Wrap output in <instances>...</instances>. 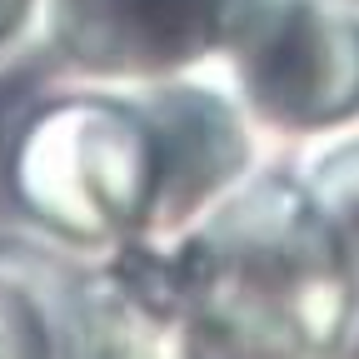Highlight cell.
Here are the masks:
<instances>
[{
	"label": "cell",
	"instance_id": "6da1fadb",
	"mask_svg": "<svg viewBox=\"0 0 359 359\" xmlns=\"http://www.w3.org/2000/svg\"><path fill=\"white\" fill-rule=\"evenodd\" d=\"M195 314L185 354L320 359L359 339V290L294 165H259L185 224Z\"/></svg>",
	"mask_w": 359,
	"mask_h": 359
},
{
	"label": "cell",
	"instance_id": "7a4b0ae2",
	"mask_svg": "<svg viewBox=\"0 0 359 359\" xmlns=\"http://www.w3.org/2000/svg\"><path fill=\"white\" fill-rule=\"evenodd\" d=\"M6 175L25 224L85 255L140 235L160 185L140 105L125 85L105 80H70L30 105Z\"/></svg>",
	"mask_w": 359,
	"mask_h": 359
},
{
	"label": "cell",
	"instance_id": "3957f363",
	"mask_svg": "<svg viewBox=\"0 0 359 359\" xmlns=\"http://www.w3.org/2000/svg\"><path fill=\"white\" fill-rule=\"evenodd\" d=\"M215 70L264 140L309 145L359 125V6L245 0Z\"/></svg>",
	"mask_w": 359,
	"mask_h": 359
},
{
	"label": "cell",
	"instance_id": "277c9868",
	"mask_svg": "<svg viewBox=\"0 0 359 359\" xmlns=\"http://www.w3.org/2000/svg\"><path fill=\"white\" fill-rule=\"evenodd\" d=\"M155 135V210L145 230L170 235L195 224L215 200H224L245 175L264 165V135L235 100L215 65L175 70L125 85Z\"/></svg>",
	"mask_w": 359,
	"mask_h": 359
},
{
	"label": "cell",
	"instance_id": "5b68a950",
	"mask_svg": "<svg viewBox=\"0 0 359 359\" xmlns=\"http://www.w3.org/2000/svg\"><path fill=\"white\" fill-rule=\"evenodd\" d=\"M245 0H45L40 50L70 80L135 85L215 65Z\"/></svg>",
	"mask_w": 359,
	"mask_h": 359
},
{
	"label": "cell",
	"instance_id": "8992f818",
	"mask_svg": "<svg viewBox=\"0 0 359 359\" xmlns=\"http://www.w3.org/2000/svg\"><path fill=\"white\" fill-rule=\"evenodd\" d=\"M0 359H130L95 255L0 230Z\"/></svg>",
	"mask_w": 359,
	"mask_h": 359
},
{
	"label": "cell",
	"instance_id": "52a82bcc",
	"mask_svg": "<svg viewBox=\"0 0 359 359\" xmlns=\"http://www.w3.org/2000/svg\"><path fill=\"white\" fill-rule=\"evenodd\" d=\"M290 165L299 175V185L309 190L320 219L330 224V235L349 264V280L359 290V125L299 145Z\"/></svg>",
	"mask_w": 359,
	"mask_h": 359
},
{
	"label": "cell",
	"instance_id": "ba28073f",
	"mask_svg": "<svg viewBox=\"0 0 359 359\" xmlns=\"http://www.w3.org/2000/svg\"><path fill=\"white\" fill-rule=\"evenodd\" d=\"M40 6L45 0H0V65L40 40Z\"/></svg>",
	"mask_w": 359,
	"mask_h": 359
},
{
	"label": "cell",
	"instance_id": "9c48e42d",
	"mask_svg": "<svg viewBox=\"0 0 359 359\" xmlns=\"http://www.w3.org/2000/svg\"><path fill=\"white\" fill-rule=\"evenodd\" d=\"M344 6H359V0H344Z\"/></svg>",
	"mask_w": 359,
	"mask_h": 359
}]
</instances>
